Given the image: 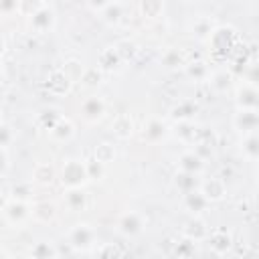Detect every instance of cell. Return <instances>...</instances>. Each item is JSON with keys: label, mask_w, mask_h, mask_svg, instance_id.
Here are the masks:
<instances>
[{"label": "cell", "mask_w": 259, "mask_h": 259, "mask_svg": "<svg viewBox=\"0 0 259 259\" xmlns=\"http://www.w3.org/2000/svg\"><path fill=\"white\" fill-rule=\"evenodd\" d=\"M95 239H97V233L91 225L87 223H77L71 227V231L67 233V241L71 245V249L79 251V253H85V251H91L95 249Z\"/></svg>", "instance_id": "1"}, {"label": "cell", "mask_w": 259, "mask_h": 259, "mask_svg": "<svg viewBox=\"0 0 259 259\" xmlns=\"http://www.w3.org/2000/svg\"><path fill=\"white\" fill-rule=\"evenodd\" d=\"M61 182L65 188H83V184L89 182L85 160H77V158L67 160L61 168Z\"/></svg>", "instance_id": "2"}, {"label": "cell", "mask_w": 259, "mask_h": 259, "mask_svg": "<svg viewBox=\"0 0 259 259\" xmlns=\"http://www.w3.org/2000/svg\"><path fill=\"white\" fill-rule=\"evenodd\" d=\"M28 18H30V28L34 32H38V34H45V32L53 30L55 22H57L55 8H53V4H47V2L34 4V8L28 14Z\"/></svg>", "instance_id": "3"}, {"label": "cell", "mask_w": 259, "mask_h": 259, "mask_svg": "<svg viewBox=\"0 0 259 259\" xmlns=\"http://www.w3.org/2000/svg\"><path fill=\"white\" fill-rule=\"evenodd\" d=\"M2 217L6 219L8 225L12 227H22L28 219H30V204L24 202V200H16V198H10L4 202L2 206Z\"/></svg>", "instance_id": "4"}, {"label": "cell", "mask_w": 259, "mask_h": 259, "mask_svg": "<svg viewBox=\"0 0 259 259\" xmlns=\"http://www.w3.org/2000/svg\"><path fill=\"white\" fill-rule=\"evenodd\" d=\"M146 229V219L144 214H140L138 210H127L123 212L117 223H115V231L123 237H138L142 231Z\"/></svg>", "instance_id": "5"}, {"label": "cell", "mask_w": 259, "mask_h": 259, "mask_svg": "<svg viewBox=\"0 0 259 259\" xmlns=\"http://www.w3.org/2000/svg\"><path fill=\"white\" fill-rule=\"evenodd\" d=\"M105 111H107V103L103 97L99 95H89L83 99L81 103V115L87 123H97L105 117Z\"/></svg>", "instance_id": "6"}, {"label": "cell", "mask_w": 259, "mask_h": 259, "mask_svg": "<svg viewBox=\"0 0 259 259\" xmlns=\"http://www.w3.org/2000/svg\"><path fill=\"white\" fill-rule=\"evenodd\" d=\"M233 125H235V130L241 132L243 136L257 134V125H259L257 109H237V113H235V117H233Z\"/></svg>", "instance_id": "7"}, {"label": "cell", "mask_w": 259, "mask_h": 259, "mask_svg": "<svg viewBox=\"0 0 259 259\" xmlns=\"http://www.w3.org/2000/svg\"><path fill=\"white\" fill-rule=\"evenodd\" d=\"M198 192H200L208 202H219V200L225 198V194H227V186H225L223 178H219V176H210V178H206V180H200V184H198Z\"/></svg>", "instance_id": "8"}, {"label": "cell", "mask_w": 259, "mask_h": 259, "mask_svg": "<svg viewBox=\"0 0 259 259\" xmlns=\"http://www.w3.org/2000/svg\"><path fill=\"white\" fill-rule=\"evenodd\" d=\"M210 233V227L204 223V219L200 217H190L184 225H182V237L192 241V243H198V241H206Z\"/></svg>", "instance_id": "9"}, {"label": "cell", "mask_w": 259, "mask_h": 259, "mask_svg": "<svg viewBox=\"0 0 259 259\" xmlns=\"http://www.w3.org/2000/svg\"><path fill=\"white\" fill-rule=\"evenodd\" d=\"M168 132H170V127H168V123H166L164 119L152 117V119H148V121L144 123L142 140L148 142V144H158V142H162V140L168 136Z\"/></svg>", "instance_id": "10"}, {"label": "cell", "mask_w": 259, "mask_h": 259, "mask_svg": "<svg viewBox=\"0 0 259 259\" xmlns=\"http://www.w3.org/2000/svg\"><path fill=\"white\" fill-rule=\"evenodd\" d=\"M237 40V32L231 28V26H221V28H214L208 42L212 45V51L214 53H227L229 49H233V42Z\"/></svg>", "instance_id": "11"}, {"label": "cell", "mask_w": 259, "mask_h": 259, "mask_svg": "<svg viewBox=\"0 0 259 259\" xmlns=\"http://www.w3.org/2000/svg\"><path fill=\"white\" fill-rule=\"evenodd\" d=\"M259 105V93L253 81H243L237 87V107L239 109H257Z\"/></svg>", "instance_id": "12"}, {"label": "cell", "mask_w": 259, "mask_h": 259, "mask_svg": "<svg viewBox=\"0 0 259 259\" xmlns=\"http://www.w3.org/2000/svg\"><path fill=\"white\" fill-rule=\"evenodd\" d=\"M206 243H208V249L214 253V255H227L231 245H233V237L227 229H217V231H210L208 237H206Z\"/></svg>", "instance_id": "13"}, {"label": "cell", "mask_w": 259, "mask_h": 259, "mask_svg": "<svg viewBox=\"0 0 259 259\" xmlns=\"http://www.w3.org/2000/svg\"><path fill=\"white\" fill-rule=\"evenodd\" d=\"M178 170L194 174V176H200V172L204 170V158L198 152H194V150L182 152L180 158H178Z\"/></svg>", "instance_id": "14"}, {"label": "cell", "mask_w": 259, "mask_h": 259, "mask_svg": "<svg viewBox=\"0 0 259 259\" xmlns=\"http://www.w3.org/2000/svg\"><path fill=\"white\" fill-rule=\"evenodd\" d=\"M182 204H184V208L192 214V217H200L206 208H208V200L198 192V188L196 190H192V192H186V194H182Z\"/></svg>", "instance_id": "15"}, {"label": "cell", "mask_w": 259, "mask_h": 259, "mask_svg": "<svg viewBox=\"0 0 259 259\" xmlns=\"http://www.w3.org/2000/svg\"><path fill=\"white\" fill-rule=\"evenodd\" d=\"M71 87H73V83L69 81V77H67L61 69L53 71V73L49 75V79H47V89H49V93H53V95H67V93L71 91Z\"/></svg>", "instance_id": "16"}, {"label": "cell", "mask_w": 259, "mask_h": 259, "mask_svg": "<svg viewBox=\"0 0 259 259\" xmlns=\"http://www.w3.org/2000/svg\"><path fill=\"white\" fill-rule=\"evenodd\" d=\"M30 217L38 223H51L57 217V206L51 200H38V202L30 204Z\"/></svg>", "instance_id": "17"}, {"label": "cell", "mask_w": 259, "mask_h": 259, "mask_svg": "<svg viewBox=\"0 0 259 259\" xmlns=\"http://www.w3.org/2000/svg\"><path fill=\"white\" fill-rule=\"evenodd\" d=\"M63 202L71 212H81L87 206V194L83 192V188H67Z\"/></svg>", "instance_id": "18"}, {"label": "cell", "mask_w": 259, "mask_h": 259, "mask_svg": "<svg viewBox=\"0 0 259 259\" xmlns=\"http://www.w3.org/2000/svg\"><path fill=\"white\" fill-rule=\"evenodd\" d=\"M111 134H113L117 140H127V138H132V134H134V121H132V117H130L127 113L115 115L113 121H111Z\"/></svg>", "instance_id": "19"}, {"label": "cell", "mask_w": 259, "mask_h": 259, "mask_svg": "<svg viewBox=\"0 0 259 259\" xmlns=\"http://www.w3.org/2000/svg\"><path fill=\"white\" fill-rule=\"evenodd\" d=\"M119 65H121V59L117 57V53H115V49H113V47H105V49L99 53L97 69H99L101 73H103V71H107V73L117 71V69H119Z\"/></svg>", "instance_id": "20"}, {"label": "cell", "mask_w": 259, "mask_h": 259, "mask_svg": "<svg viewBox=\"0 0 259 259\" xmlns=\"http://www.w3.org/2000/svg\"><path fill=\"white\" fill-rule=\"evenodd\" d=\"M55 140H59V142H69L73 136H75V123L69 119V117H59V121L53 125V130L49 132Z\"/></svg>", "instance_id": "21"}, {"label": "cell", "mask_w": 259, "mask_h": 259, "mask_svg": "<svg viewBox=\"0 0 259 259\" xmlns=\"http://www.w3.org/2000/svg\"><path fill=\"white\" fill-rule=\"evenodd\" d=\"M55 178H57V172H55V168L49 162H40L32 170V182H36V184L51 186L55 182Z\"/></svg>", "instance_id": "22"}, {"label": "cell", "mask_w": 259, "mask_h": 259, "mask_svg": "<svg viewBox=\"0 0 259 259\" xmlns=\"http://www.w3.org/2000/svg\"><path fill=\"white\" fill-rule=\"evenodd\" d=\"M184 71L190 79L202 83V81H208L210 77V67L204 63V61H192V63H186L184 65Z\"/></svg>", "instance_id": "23"}, {"label": "cell", "mask_w": 259, "mask_h": 259, "mask_svg": "<svg viewBox=\"0 0 259 259\" xmlns=\"http://www.w3.org/2000/svg\"><path fill=\"white\" fill-rule=\"evenodd\" d=\"M198 184H200V180H198V176H194V174L180 172V170L174 174V186H176V188H178L182 194L196 190V188H198Z\"/></svg>", "instance_id": "24"}, {"label": "cell", "mask_w": 259, "mask_h": 259, "mask_svg": "<svg viewBox=\"0 0 259 259\" xmlns=\"http://www.w3.org/2000/svg\"><path fill=\"white\" fill-rule=\"evenodd\" d=\"M28 255L32 259H57V247L51 241H38L30 247Z\"/></svg>", "instance_id": "25"}, {"label": "cell", "mask_w": 259, "mask_h": 259, "mask_svg": "<svg viewBox=\"0 0 259 259\" xmlns=\"http://www.w3.org/2000/svg\"><path fill=\"white\" fill-rule=\"evenodd\" d=\"M231 81H233V75H231L229 71H225V69L214 71V73H210V77H208V83H210V87H212L217 93H225V91L231 87Z\"/></svg>", "instance_id": "26"}, {"label": "cell", "mask_w": 259, "mask_h": 259, "mask_svg": "<svg viewBox=\"0 0 259 259\" xmlns=\"http://www.w3.org/2000/svg\"><path fill=\"white\" fill-rule=\"evenodd\" d=\"M241 150H243V156H245L249 162H255L257 156H259V138H257V134L243 136Z\"/></svg>", "instance_id": "27"}, {"label": "cell", "mask_w": 259, "mask_h": 259, "mask_svg": "<svg viewBox=\"0 0 259 259\" xmlns=\"http://www.w3.org/2000/svg\"><path fill=\"white\" fill-rule=\"evenodd\" d=\"M212 30H214V26H212L210 18H206V16H198L192 22V34L196 38H200V40H208L210 34H212Z\"/></svg>", "instance_id": "28"}, {"label": "cell", "mask_w": 259, "mask_h": 259, "mask_svg": "<svg viewBox=\"0 0 259 259\" xmlns=\"http://www.w3.org/2000/svg\"><path fill=\"white\" fill-rule=\"evenodd\" d=\"M194 111H196V103L194 101H180L178 105L172 107V117L178 119V121H190Z\"/></svg>", "instance_id": "29"}, {"label": "cell", "mask_w": 259, "mask_h": 259, "mask_svg": "<svg viewBox=\"0 0 259 259\" xmlns=\"http://www.w3.org/2000/svg\"><path fill=\"white\" fill-rule=\"evenodd\" d=\"M93 158L99 162V164H109V162H113V158H115V148H113V144H109V142H101V144H97L95 146V150H93Z\"/></svg>", "instance_id": "30"}, {"label": "cell", "mask_w": 259, "mask_h": 259, "mask_svg": "<svg viewBox=\"0 0 259 259\" xmlns=\"http://www.w3.org/2000/svg\"><path fill=\"white\" fill-rule=\"evenodd\" d=\"M95 259H123V253L115 243H101L95 245Z\"/></svg>", "instance_id": "31"}, {"label": "cell", "mask_w": 259, "mask_h": 259, "mask_svg": "<svg viewBox=\"0 0 259 259\" xmlns=\"http://www.w3.org/2000/svg\"><path fill=\"white\" fill-rule=\"evenodd\" d=\"M113 49H115L117 57L121 59V63H127V61H132V59L136 57V53H138V47H136V42H132V40H127V38H123V40L115 42V45H113Z\"/></svg>", "instance_id": "32"}, {"label": "cell", "mask_w": 259, "mask_h": 259, "mask_svg": "<svg viewBox=\"0 0 259 259\" xmlns=\"http://www.w3.org/2000/svg\"><path fill=\"white\" fill-rule=\"evenodd\" d=\"M61 71L69 77V81H71V83H75V81H81V79H83L85 67H83V63H81V61H77V59H69V61L63 65V69H61Z\"/></svg>", "instance_id": "33"}, {"label": "cell", "mask_w": 259, "mask_h": 259, "mask_svg": "<svg viewBox=\"0 0 259 259\" xmlns=\"http://www.w3.org/2000/svg\"><path fill=\"white\" fill-rule=\"evenodd\" d=\"M162 65L166 69H176V67H184V55L178 51V49H166L164 55H162Z\"/></svg>", "instance_id": "34"}, {"label": "cell", "mask_w": 259, "mask_h": 259, "mask_svg": "<svg viewBox=\"0 0 259 259\" xmlns=\"http://www.w3.org/2000/svg\"><path fill=\"white\" fill-rule=\"evenodd\" d=\"M196 134H198V127H196L192 121H178V125H176V136H180L182 142L194 144Z\"/></svg>", "instance_id": "35"}, {"label": "cell", "mask_w": 259, "mask_h": 259, "mask_svg": "<svg viewBox=\"0 0 259 259\" xmlns=\"http://www.w3.org/2000/svg\"><path fill=\"white\" fill-rule=\"evenodd\" d=\"M59 113L55 111V109H47V111H42L40 115H38V125L42 127V130H47V132H51L53 130V125L59 121Z\"/></svg>", "instance_id": "36"}, {"label": "cell", "mask_w": 259, "mask_h": 259, "mask_svg": "<svg viewBox=\"0 0 259 259\" xmlns=\"http://www.w3.org/2000/svg\"><path fill=\"white\" fill-rule=\"evenodd\" d=\"M85 166H87V176H89V180H99V178L103 176V172H105V166L99 164L95 158L87 160Z\"/></svg>", "instance_id": "37"}, {"label": "cell", "mask_w": 259, "mask_h": 259, "mask_svg": "<svg viewBox=\"0 0 259 259\" xmlns=\"http://www.w3.org/2000/svg\"><path fill=\"white\" fill-rule=\"evenodd\" d=\"M176 257L178 259H190V255L194 253V243L188 241V239H182L178 245H176Z\"/></svg>", "instance_id": "38"}, {"label": "cell", "mask_w": 259, "mask_h": 259, "mask_svg": "<svg viewBox=\"0 0 259 259\" xmlns=\"http://www.w3.org/2000/svg\"><path fill=\"white\" fill-rule=\"evenodd\" d=\"M14 142V132L10 125L0 121V150H8V146Z\"/></svg>", "instance_id": "39"}, {"label": "cell", "mask_w": 259, "mask_h": 259, "mask_svg": "<svg viewBox=\"0 0 259 259\" xmlns=\"http://www.w3.org/2000/svg\"><path fill=\"white\" fill-rule=\"evenodd\" d=\"M81 81H83L85 85H97V83L101 81V71H99L97 67H93V69H85Z\"/></svg>", "instance_id": "40"}, {"label": "cell", "mask_w": 259, "mask_h": 259, "mask_svg": "<svg viewBox=\"0 0 259 259\" xmlns=\"http://www.w3.org/2000/svg\"><path fill=\"white\" fill-rule=\"evenodd\" d=\"M28 194H30V186L28 184H18V186L12 188V198H16V200L28 202Z\"/></svg>", "instance_id": "41"}, {"label": "cell", "mask_w": 259, "mask_h": 259, "mask_svg": "<svg viewBox=\"0 0 259 259\" xmlns=\"http://www.w3.org/2000/svg\"><path fill=\"white\" fill-rule=\"evenodd\" d=\"M10 168V160H8V150H0V178L6 176Z\"/></svg>", "instance_id": "42"}, {"label": "cell", "mask_w": 259, "mask_h": 259, "mask_svg": "<svg viewBox=\"0 0 259 259\" xmlns=\"http://www.w3.org/2000/svg\"><path fill=\"white\" fill-rule=\"evenodd\" d=\"M16 10H20L18 2H0V12L2 14H10V12H16Z\"/></svg>", "instance_id": "43"}, {"label": "cell", "mask_w": 259, "mask_h": 259, "mask_svg": "<svg viewBox=\"0 0 259 259\" xmlns=\"http://www.w3.org/2000/svg\"><path fill=\"white\" fill-rule=\"evenodd\" d=\"M140 8H142L144 14H148V12L152 10V16H156V12L162 10V4H160V2H154V4H148V2H146V4H140Z\"/></svg>", "instance_id": "44"}, {"label": "cell", "mask_w": 259, "mask_h": 259, "mask_svg": "<svg viewBox=\"0 0 259 259\" xmlns=\"http://www.w3.org/2000/svg\"><path fill=\"white\" fill-rule=\"evenodd\" d=\"M4 53H6V40H4L2 36H0V57H2Z\"/></svg>", "instance_id": "45"}, {"label": "cell", "mask_w": 259, "mask_h": 259, "mask_svg": "<svg viewBox=\"0 0 259 259\" xmlns=\"http://www.w3.org/2000/svg\"><path fill=\"white\" fill-rule=\"evenodd\" d=\"M0 259H8V257H6V255H0Z\"/></svg>", "instance_id": "46"}, {"label": "cell", "mask_w": 259, "mask_h": 259, "mask_svg": "<svg viewBox=\"0 0 259 259\" xmlns=\"http://www.w3.org/2000/svg\"><path fill=\"white\" fill-rule=\"evenodd\" d=\"M22 259H32V257H30V255H26V257H22Z\"/></svg>", "instance_id": "47"}, {"label": "cell", "mask_w": 259, "mask_h": 259, "mask_svg": "<svg viewBox=\"0 0 259 259\" xmlns=\"http://www.w3.org/2000/svg\"><path fill=\"white\" fill-rule=\"evenodd\" d=\"M0 77H2V63H0Z\"/></svg>", "instance_id": "48"}]
</instances>
